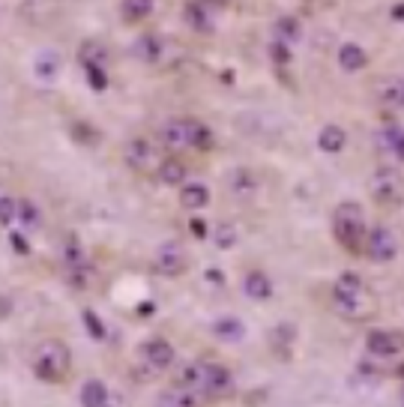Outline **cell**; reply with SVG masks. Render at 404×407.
I'll return each mask as SVG.
<instances>
[{
    "instance_id": "obj_41",
    "label": "cell",
    "mask_w": 404,
    "mask_h": 407,
    "mask_svg": "<svg viewBox=\"0 0 404 407\" xmlns=\"http://www.w3.org/2000/svg\"><path fill=\"white\" fill-rule=\"evenodd\" d=\"M206 278H210V282H224V273H222V269H206Z\"/></svg>"
},
{
    "instance_id": "obj_14",
    "label": "cell",
    "mask_w": 404,
    "mask_h": 407,
    "mask_svg": "<svg viewBox=\"0 0 404 407\" xmlns=\"http://www.w3.org/2000/svg\"><path fill=\"white\" fill-rule=\"evenodd\" d=\"M204 377H206V363H189L177 372L174 386H183V390L204 395Z\"/></svg>"
},
{
    "instance_id": "obj_33",
    "label": "cell",
    "mask_w": 404,
    "mask_h": 407,
    "mask_svg": "<svg viewBox=\"0 0 404 407\" xmlns=\"http://www.w3.org/2000/svg\"><path fill=\"white\" fill-rule=\"evenodd\" d=\"M63 261H66V267H75V264H84L87 261V255H84V249H81L78 240L66 243V249H63Z\"/></svg>"
},
{
    "instance_id": "obj_37",
    "label": "cell",
    "mask_w": 404,
    "mask_h": 407,
    "mask_svg": "<svg viewBox=\"0 0 404 407\" xmlns=\"http://www.w3.org/2000/svg\"><path fill=\"white\" fill-rule=\"evenodd\" d=\"M356 287H365V285H363V276H356L354 269H347V273L338 276L336 291H356Z\"/></svg>"
},
{
    "instance_id": "obj_18",
    "label": "cell",
    "mask_w": 404,
    "mask_h": 407,
    "mask_svg": "<svg viewBox=\"0 0 404 407\" xmlns=\"http://www.w3.org/2000/svg\"><path fill=\"white\" fill-rule=\"evenodd\" d=\"M57 72H60V57H57V51H39L36 54V60H33V75L42 81V84H51L54 78H57Z\"/></svg>"
},
{
    "instance_id": "obj_26",
    "label": "cell",
    "mask_w": 404,
    "mask_h": 407,
    "mask_svg": "<svg viewBox=\"0 0 404 407\" xmlns=\"http://www.w3.org/2000/svg\"><path fill=\"white\" fill-rule=\"evenodd\" d=\"M156 174L165 186H180L186 180V165L180 159H165V162H159Z\"/></svg>"
},
{
    "instance_id": "obj_4",
    "label": "cell",
    "mask_w": 404,
    "mask_h": 407,
    "mask_svg": "<svg viewBox=\"0 0 404 407\" xmlns=\"http://www.w3.org/2000/svg\"><path fill=\"white\" fill-rule=\"evenodd\" d=\"M332 309H336L341 318L356 321V318H368V314L374 312V303L365 287H356V291H336V287H332Z\"/></svg>"
},
{
    "instance_id": "obj_25",
    "label": "cell",
    "mask_w": 404,
    "mask_h": 407,
    "mask_svg": "<svg viewBox=\"0 0 404 407\" xmlns=\"http://www.w3.org/2000/svg\"><path fill=\"white\" fill-rule=\"evenodd\" d=\"M273 33H276V42L291 45V42H296V39L302 36V24H300V18H294V15H282V18L276 21Z\"/></svg>"
},
{
    "instance_id": "obj_36",
    "label": "cell",
    "mask_w": 404,
    "mask_h": 407,
    "mask_svg": "<svg viewBox=\"0 0 404 407\" xmlns=\"http://www.w3.org/2000/svg\"><path fill=\"white\" fill-rule=\"evenodd\" d=\"M15 222V201L9 195H0V228H9Z\"/></svg>"
},
{
    "instance_id": "obj_15",
    "label": "cell",
    "mask_w": 404,
    "mask_h": 407,
    "mask_svg": "<svg viewBox=\"0 0 404 407\" xmlns=\"http://www.w3.org/2000/svg\"><path fill=\"white\" fill-rule=\"evenodd\" d=\"M242 291H246L249 300L264 303V300H269V296H273V282H269L267 273H260V269H251V273L242 278Z\"/></svg>"
},
{
    "instance_id": "obj_13",
    "label": "cell",
    "mask_w": 404,
    "mask_h": 407,
    "mask_svg": "<svg viewBox=\"0 0 404 407\" xmlns=\"http://www.w3.org/2000/svg\"><path fill=\"white\" fill-rule=\"evenodd\" d=\"M213 6L210 3H186L183 6V18L195 33H213Z\"/></svg>"
},
{
    "instance_id": "obj_20",
    "label": "cell",
    "mask_w": 404,
    "mask_h": 407,
    "mask_svg": "<svg viewBox=\"0 0 404 407\" xmlns=\"http://www.w3.org/2000/svg\"><path fill=\"white\" fill-rule=\"evenodd\" d=\"M365 63H368V54L356 42H345L338 48V66L345 72H359V69H365Z\"/></svg>"
},
{
    "instance_id": "obj_44",
    "label": "cell",
    "mask_w": 404,
    "mask_h": 407,
    "mask_svg": "<svg viewBox=\"0 0 404 407\" xmlns=\"http://www.w3.org/2000/svg\"><path fill=\"white\" fill-rule=\"evenodd\" d=\"M401 375H404V368H401Z\"/></svg>"
},
{
    "instance_id": "obj_22",
    "label": "cell",
    "mask_w": 404,
    "mask_h": 407,
    "mask_svg": "<svg viewBox=\"0 0 404 407\" xmlns=\"http://www.w3.org/2000/svg\"><path fill=\"white\" fill-rule=\"evenodd\" d=\"M345 141H347V135H345V129L341 126H323V129L318 132V147L323 150V153H341L345 150Z\"/></svg>"
},
{
    "instance_id": "obj_16",
    "label": "cell",
    "mask_w": 404,
    "mask_h": 407,
    "mask_svg": "<svg viewBox=\"0 0 404 407\" xmlns=\"http://www.w3.org/2000/svg\"><path fill=\"white\" fill-rule=\"evenodd\" d=\"M78 60H81V66H102L105 69V63L111 60V51L99 39H84L78 48Z\"/></svg>"
},
{
    "instance_id": "obj_40",
    "label": "cell",
    "mask_w": 404,
    "mask_h": 407,
    "mask_svg": "<svg viewBox=\"0 0 404 407\" xmlns=\"http://www.w3.org/2000/svg\"><path fill=\"white\" fill-rule=\"evenodd\" d=\"M9 243H12V249L18 252V255H27V252H30V246H27V240L21 237V234H9Z\"/></svg>"
},
{
    "instance_id": "obj_9",
    "label": "cell",
    "mask_w": 404,
    "mask_h": 407,
    "mask_svg": "<svg viewBox=\"0 0 404 407\" xmlns=\"http://www.w3.org/2000/svg\"><path fill=\"white\" fill-rule=\"evenodd\" d=\"M233 392V375L228 366L206 363V377H204V395L206 399H228Z\"/></svg>"
},
{
    "instance_id": "obj_28",
    "label": "cell",
    "mask_w": 404,
    "mask_h": 407,
    "mask_svg": "<svg viewBox=\"0 0 404 407\" xmlns=\"http://www.w3.org/2000/svg\"><path fill=\"white\" fill-rule=\"evenodd\" d=\"M150 12H153L150 0H126V3H120V15L126 21H141V18H147Z\"/></svg>"
},
{
    "instance_id": "obj_21",
    "label": "cell",
    "mask_w": 404,
    "mask_h": 407,
    "mask_svg": "<svg viewBox=\"0 0 404 407\" xmlns=\"http://www.w3.org/2000/svg\"><path fill=\"white\" fill-rule=\"evenodd\" d=\"M81 407H105L108 404V386L102 381H96V377H90L81 386Z\"/></svg>"
},
{
    "instance_id": "obj_35",
    "label": "cell",
    "mask_w": 404,
    "mask_h": 407,
    "mask_svg": "<svg viewBox=\"0 0 404 407\" xmlns=\"http://www.w3.org/2000/svg\"><path fill=\"white\" fill-rule=\"evenodd\" d=\"M267 54H269V57H273L276 63H278V66H285V63H291V45H285V42H269L267 45Z\"/></svg>"
},
{
    "instance_id": "obj_38",
    "label": "cell",
    "mask_w": 404,
    "mask_h": 407,
    "mask_svg": "<svg viewBox=\"0 0 404 407\" xmlns=\"http://www.w3.org/2000/svg\"><path fill=\"white\" fill-rule=\"evenodd\" d=\"M72 138H78V141H84V144H96L99 141V132L90 129L87 123H75V126H72Z\"/></svg>"
},
{
    "instance_id": "obj_10",
    "label": "cell",
    "mask_w": 404,
    "mask_h": 407,
    "mask_svg": "<svg viewBox=\"0 0 404 407\" xmlns=\"http://www.w3.org/2000/svg\"><path fill=\"white\" fill-rule=\"evenodd\" d=\"M156 269L162 276H180L186 269V252L183 246H180L177 240H171V243H162L159 252H156Z\"/></svg>"
},
{
    "instance_id": "obj_11",
    "label": "cell",
    "mask_w": 404,
    "mask_h": 407,
    "mask_svg": "<svg viewBox=\"0 0 404 407\" xmlns=\"http://www.w3.org/2000/svg\"><path fill=\"white\" fill-rule=\"evenodd\" d=\"M141 357L150 368L162 372V368H168L174 363V348H171V341H165V339H150V341H144Z\"/></svg>"
},
{
    "instance_id": "obj_23",
    "label": "cell",
    "mask_w": 404,
    "mask_h": 407,
    "mask_svg": "<svg viewBox=\"0 0 404 407\" xmlns=\"http://www.w3.org/2000/svg\"><path fill=\"white\" fill-rule=\"evenodd\" d=\"M213 332L219 339H228V341H237L246 336V323L240 318H233V314H224V318H215L213 321Z\"/></svg>"
},
{
    "instance_id": "obj_12",
    "label": "cell",
    "mask_w": 404,
    "mask_h": 407,
    "mask_svg": "<svg viewBox=\"0 0 404 407\" xmlns=\"http://www.w3.org/2000/svg\"><path fill=\"white\" fill-rule=\"evenodd\" d=\"M132 51H135V57L144 60V63H159L168 51V42L162 33H141Z\"/></svg>"
},
{
    "instance_id": "obj_42",
    "label": "cell",
    "mask_w": 404,
    "mask_h": 407,
    "mask_svg": "<svg viewBox=\"0 0 404 407\" xmlns=\"http://www.w3.org/2000/svg\"><path fill=\"white\" fill-rule=\"evenodd\" d=\"M389 12H392L395 21H404V3H395V6L389 9Z\"/></svg>"
},
{
    "instance_id": "obj_8",
    "label": "cell",
    "mask_w": 404,
    "mask_h": 407,
    "mask_svg": "<svg viewBox=\"0 0 404 407\" xmlns=\"http://www.w3.org/2000/svg\"><path fill=\"white\" fill-rule=\"evenodd\" d=\"M123 159L126 165L138 174H150L156 168V147L147 141V138H132L129 144L123 147Z\"/></svg>"
},
{
    "instance_id": "obj_5",
    "label": "cell",
    "mask_w": 404,
    "mask_h": 407,
    "mask_svg": "<svg viewBox=\"0 0 404 407\" xmlns=\"http://www.w3.org/2000/svg\"><path fill=\"white\" fill-rule=\"evenodd\" d=\"M368 192L377 204H395L404 195V177L395 168H377L372 183H368Z\"/></svg>"
},
{
    "instance_id": "obj_19",
    "label": "cell",
    "mask_w": 404,
    "mask_h": 407,
    "mask_svg": "<svg viewBox=\"0 0 404 407\" xmlns=\"http://www.w3.org/2000/svg\"><path fill=\"white\" fill-rule=\"evenodd\" d=\"M206 204H210V189L204 183H186L180 189V207H186V210H204Z\"/></svg>"
},
{
    "instance_id": "obj_1",
    "label": "cell",
    "mask_w": 404,
    "mask_h": 407,
    "mask_svg": "<svg viewBox=\"0 0 404 407\" xmlns=\"http://www.w3.org/2000/svg\"><path fill=\"white\" fill-rule=\"evenodd\" d=\"M30 372L42 384H63L72 372V350L63 339H42L30 350Z\"/></svg>"
},
{
    "instance_id": "obj_27",
    "label": "cell",
    "mask_w": 404,
    "mask_h": 407,
    "mask_svg": "<svg viewBox=\"0 0 404 407\" xmlns=\"http://www.w3.org/2000/svg\"><path fill=\"white\" fill-rule=\"evenodd\" d=\"M15 219L24 225V228H39V222H42V216H39V207H36L33 201H15Z\"/></svg>"
},
{
    "instance_id": "obj_43",
    "label": "cell",
    "mask_w": 404,
    "mask_h": 407,
    "mask_svg": "<svg viewBox=\"0 0 404 407\" xmlns=\"http://www.w3.org/2000/svg\"><path fill=\"white\" fill-rule=\"evenodd\" d=\"M392 153H395V156H398V159L404 162V135L398 138V144H395V147H392Z\"/></svg>"
},
{
    "instance_id": "obj_3",
    "label": "cell",
    "mask_w": 404,
    "mask_h": 407,
    "mask_svg": "<svg viewBox=\"0 0 404 407\" xmlns=\"http://www.w3.org/2000/svg\"><path fill=\"white\" fill-rule=\"evenodd\" d=\"M162 144L168 150H206L213 144L210 126L195 117H174L162 126Z\"/></svg>"
},
{
    "instance_id": "obj_7",
    "label": "cell",
    "mask_w": 404,
    "mask_h": 407,
    "mask_svg": "<svg viewBox=\"0 0 404 407\" xmlns=\"http://www.w3.org/2000/svg\"><path fill=\"white\" fill-rule=\"evenodd\" d=\"M365 350L377 359H392L404 350V336L392 330H372L365 336Z\"/></svg>"
},
{
    "instance_id": "obj_34",
    "label": "cell",
    "mask_w": 404,
    "mask_h": 407,
    "mask_svg": "<svg viewBox=\"0 0 404 407\" xmlns=\"http://www.w3.org/2000/svg\"><path fill=\"white\" fill-rule=\"evenodd\" d=\"M84 75H87V84H90V90H102L108 87V75H105V69L102 66H84Z\"/></svg>"
},
{
    "instance_id": "obj_31",
    "label": "cell",
    "mask_w": 404,
    "mask_h": 407,
    "mask_svg": "<svg viewBox=\"0 0 404 407\" xmlns=\"http://www.w3.org/2000/svg\"><path fill=\"white\" fill-rule=\"evenodd\" d=\"M81 318H84V327H87V332L93 339H105V323H102V318L93 312V309H84L81 312Z\"/></svg>"
},
{
    "instance_id": "obj_39",
    "label": "cell",
    "mask_w": 404,
    "mask_h": 407,
    "mask_svg": "<svg viewBox=\"0 0 404 407\" xmlns=\"http://www.w3.org/2000/svg\"><path fill=\"white\" fill-rule=\"evenodd\" d=\"M206 228H210V225H206L204 219H192V222H189V231H192L195 240H204L206 237Z\"/></svg>"
},
{
    "instance_id": "obj_29",
    "label": "cell",
    "mask_w": 404,
    "mask_h": 407,
    "mask_svg": "<svg viewBox=\"0 0 404 407\" xmlns=\"http://www.w3.org/2000/svg\"><path fill=\"white\" fill-rule=\"evenodd\" d=\"M381 99H383L386 105H398V108H404V81H398V78L383 81V84H381Z\"/></svg>"
},
{
    "instance_id": "obj_32",
    "label": "cell",
    "mask_w": 404,
    "mask_h": 407,
    "mask_svg": "<svg viewBox=\"0 0 404 407\" xmlns=\"http://www.w3.org/2000/svg\"><path fill=\"white\" fill-rule=\"evenodd\" d=\"M233 243H237V228H233L231 222H222L219 228H215V246H219V249H231Z\"/></svg>"
},
{
    "instance_id": "obj_24",
    "label": "cell",
    "mask_w": 404,
    "mask_h": 407,
    "mask_svg": "<svg viewBox=\"0 0 404 407\" xmlns=\"http://www.w3.org/2000/svg\"><path fill=\"white\" fill-rule=\"evenodd\" d=\"M66 282L75 287V291H84L96 282V267L84 261V264H75V267H66Z\"/></svg>"
},
{
    "instance_id": "obj_6",
    "label": "cell",
    "mask_w": 404,
    "mask_h": 407,
    "mask_svg": "<svg viewBox=\"0 0 404 407\" xmlns=\"http://www.w3.org/2000/svg\"><path fill=\"white\" fill-rule=\"evenodd\" d=\"M365 255L374 261V264H386L398 255V240L395 234L386 228V225H374L372 231L365 234Z\"/></svg>"
},
{
    "instance_id": "obj_17",
    "label": "cell",
    "mask_w": 404,
    "mask_h": 407,
    "mask_svg": "<svg viewBox=\"0 0 404 407\" xmlns=\"http://www.w3.org/2000/svg\"><path fill=\"white\" fill-rule=\"evenodd\" d=\"M156 407H198V395L171 384L168 390H162L156 395Z\"/></svg>"
},
{
    "instance_id": "obj_30",
    "label": "cell",
    "mask_w": 404,
    "mask_h": 407,
    "mask_svg": "<svg viewBox=\"0 0 404 407\" xmlns=\"http://www.w3.org/2000/svg\"><path fill=\"white\" fill-rule=\"evenodd\" d=\"M401 135H404L401 126H383V129H377L374 141H377V147H381V150H389V153H392V147L398 144Z\"/></svg>"
},
{
    "instance_id": "obj_2",
    "label": "cell",
    "mask_w": 404,
    "mask_h": 407,
    "mask_svg": "<svg viewBox=\"0 0 404 407\" xmlns=\"http://www.w3.org/2000/svg\"><path fill=\"white\" fill-rule=\"evenodd\" d=\"M365 213L356 201H345L338 204V210L332 213V237L341 249H347L350 255H363L365 246Z\"/></svg>"
}]
</instances>
